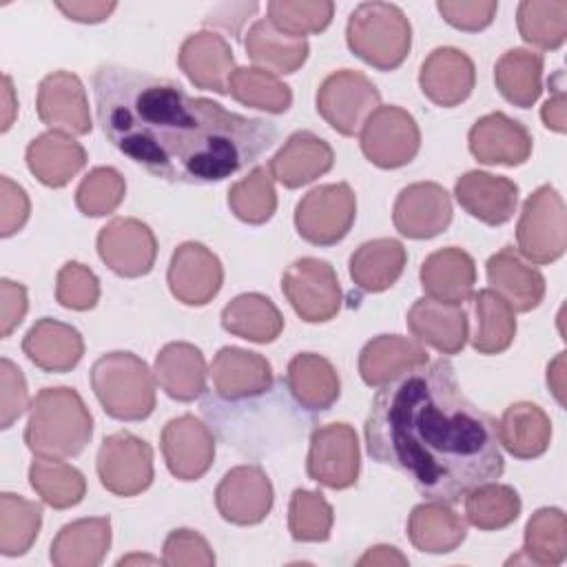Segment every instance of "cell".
I'll return each mask as SVG.
<instances>
[{
	"label": "cell",
	"instance_id": "1",
	"mask_svg": "<svg viewBox=\"0 0 567 567\" xmlns=\"http://www.w3.org/2000/svg\"><path fill=\"white\" fill-rule=\"evenodd\" d=\"M93 97L104 137L146 173L173 184L224 182L277 142V126L266 117L226 111L173 80L117 64L95 69Z\"/></svg>",
	"mask_w": 567,
	"mask_h": 567
},
{
	"label": "cell",
	"instance_id": "2",
	"mask_svg": "<svg viewBox=\"0 0 567 567\" xmlns=\"http://www.w3.org/2000/svg\"><path fill=\"white\" fill-rule=\"evenodd\" d=\"M363 436L372 461L447 505L505 470L498 421L463 394L452 361L443 357L381 385Z\"/></svg>",
	"mask_w": 567,
	"mask_h": 567
},
{
	"label": "cell",
	"instance_id": "3",
	"mask_svg": "<svg viewBox=\"0 0 567 567\" xmlns=\"http://www.w3.org/2000/svg\"><path fill=\"white\" fill-rule=\"evenodd\" d=\"M93 436V416L73 388H42L29 405L24 443L35 456L73 458Z\"/></svg>",
	"mask_w": 567,
	"mask_h": 567
},
{
	"label": "cell",
	"instance_id": "4",
	"mask_svg": "<svg viewBox=\"0 0 567 567\" xmlns=\"http://www.w3.org/2000/svg\"><path fill=\"white\" fill-rule=\"evenodd\" d=\"M102 410L117 421H144L155 410V377L133 352L102 354L89 372Z\"/></svg>",
	"mask_w": 567,
	"mask_h": 567
},
{
	"label": "cell",
	"instance_id": "5",
	"mask_svg": "<svg viewBox=\"0 0 567 567\" xmlns=\"http://www.w3.org/2000/svg\"><path fill=\"white\" fill-rule=\"evenodd\" d=\"M346 42L372 69L394 71L410 53L412 27L396 4L363 2L348 18Z\"/></svg>",
	"mask_w": 567,
	"mask_h": 567
},
{
	"label": "cell",
	"instance_id": "6",
	"mask_svg": "<svg viewBox=\"0 0 567 567\" xmlns=\"http://www.w3.org/2000/svg\"><path fill=\"white\" fill-rule=\"evenodd\" d=\"M518 255L532 264H551L567 248V210L560 193L543 184L523 204L516 224Z\"/></svg>",
	"mask_w": 567,
	"mask_h": 567
},
{
	"label": "cell",
	"instance_id": "7",
	"mask_svg": "<svg viewBox=\"0 0 567 567\" xmlns=\"http://www.w3.org/2000/svg\"><path fill=\"white\" fill-rule=\"evenodd\" d=\"M357 219V197L346 182L321 184L306 193L295 208V228L312 246H334Z\"/></svg>",
	"mask_w": 567,
	"mask_h": 567
},
{
	"label": "cell",
	"instance_id": "8",
	"mask_svg": "<svg viewBox=\"0 0 567 567\" xmlns=\"http://www.w3.org/2000/svg\"><path fill=\"white\" fill-rule=\"evenodd\" d=\"M381 106V93L372 80L354 69L330 73L317 91V113L339 135H359L363 122Z\"/></svg>",
	"mask_w": 567,
	"mask_h": 567
},
{
	"label": "cell",
	"instance_id": "9",
	"mask_svg": "<svg viewBox=\"0 0 567 567\" xmlns=\"http://www.w3.org/2000/svg\"><path fill=\"white\" fill-rule=\"evenodd\" d=\"M281 292L308 323L330 321L341 308V286L326 259L301 257L281 275Z\"/></svg>",
	"mask_w": 567,
	"mask_h": 567
},
{
	"label": "cell",
	"instance_id": "10",
	"mask_svg": "<svg viewBox=\"0 0 567 567\" xmlns=\"http://www.w3.org/2000/svg\"><path fill=\"white\" fill-rule=\"evenodd\" d=\"M95 470L111 494L137 496L153 483V447L131 432H113L97 450Z\"/></svg>",
	"mask_w": 567,
	"mask_h": 567
},
{
	"label": "cell",
	"instance_id": "11",
	"mask_svg": "<svg viewBox=\"0 0 567 567\" xmlns=\"http://www.w3.org/2000/svg\"><path fill=\"white\" fill-rule=\"evenodd\" d=\"M359 144L370 164L379 168H401L421 148L416 120L401 106H379L361 126Z\"/></svg>",
	"mask_w": 567,
	"mask_h": 567
},
{
	"label": "cell",
	"instance_id": "12",
	"mask_svg": "<svg viewBox=\"0 0 567 567\" xmlns=\"http://www.w3.org/2000/svg\"><path fill=\"white\" fill-rule=\"evenodd\" d=\"M308 476L323 487H352L361 470L359 439L348 423H328L310 434V450L306 461Z\"/></svg>",
	"mask_w": 567,
	"mask_h": 567
},
{
	"label": "cell",
	"instance_id": "13",
	"mask_svg": "<svg viewBox=\"0 0 567 567\" xmlns=\"http://www.w3.org/2000/svg\"><path fill=\"white\" fill-rule=\"evenodd\" d=\"M97 255L120 277H144L155 266L157 239L144 221L115 217L97 233Z\"/></svg>",
	"mask_w": 567,
	"mask_h": 567
},
{
	"label": "cell",
	"instance_id": "14",
	"mask_svg": "<svg viewBox=\"0 0 567 567\" xmlns=\"http://www.w3.org/2000/svg\"><path fill=\"white\" fill-rule=\"evenodd\" d=\"M217 399L228 403L252 401L275 385L272 365L266 357L237 346H224L208 370Z\"/></svg>",
	"mask_w": 567,
	"mask_h": 567
},
{
	"label": "cell",
	"instance_id": "15",
	"mask_svg": "<svg viewBox=\"0 0 567 567\" xmlns=\"http://www.w3.org/2000/svg\"><path fill=\"white\" fill-rule=\"evenodd\" d=\"M275 492L259 465H237L224 474L215 489L219 516L233 525H257L272 509Z\"/></svg>",
	"mask_w": 567,
	"mask_h": 567
},
{
	"label": "cell",
	"instance_id": "16",
	"mask_svg": "<svg viewBox=\"0 0 567 567\" xmlns=\"http://www.w3.org/2000/svg\"><path fill=\"white\" fill-rule=\"evenodd\" d=\"M166 281L177 301L206 306L221 290L224 268L210 248L199 241H184L171 257Z\"/></svg>",
	"mask_w": 567,
	"mask_h": 567
},
{
	"label": "cell",
	"instance_id": "17",
	"mask_svg": "<svg viewBox=\"0 0 567 567\" xmlns=\"http://www.w3.org/2000/svg\"><path fill=\"white\" fill-rule=\"evenodd\" d=\"M159 445L168 472L179 481L202 478L215 461V436L193 414L171 419L162 430Z\"/></svg>",
	"mask_w": 567,
	"mask_h": 567
},
{
	"label": "cell",
	"instance_id": "18",
	"mask_svg": "<svg viewBox=\"0 0 567 567\" xmlns=\"http://www.w3.org/2000/svg\"><path fill=\"white\" fill-rule=\"evenodd\" d=\"M35 109L40 122L51 131L86 135L93 128L84 84L71 71H53L40 82Z\"/></svg>",
	"mask_w": 567,
	"mask_h": 567
},
{
	"label": "cell",
	"instance_id": "19",
	"mask_svg": "<svg viewBox=\"0 0 567 567\" xmlns=\"http://www.w3.org/2000/svg\"><path fill=\"white\" fill-rule=\"evenodd\" d=\"M392 221L403 237L432 239L452 221L450 193L436 182L410 184L396 195Z\"/></svg>",
	"mask_w": 567,
	"mask_h": 567
},
{
	"label": "cell",
	"instance_id": "20",
	"mask_svg": "<svg viewBox=\"0 0 567 567\" xmlns=\"http://www.w3.org/2000/svg\"><path fill=\"white\" fill-rule=\"evenodd\" d=\"M470 153L481 164L520 166L532 155V133L518 120L507 117L501 111L478 117L467 135Z\"/></svg>",
	"mask_w": 567,
	"mask_h": 567
},
{
	"label": "cell",
	"instance_id": "21",
	"mask_svg": "<svg viewBox=\"0 0 567 567\" xmlns=\"http://www.w3.org/2000/svg\"><path fill=\"white\" fill-rule=\"evenodd\" d=\"M476 84V69L467 53L454 47L434 49L421 64L419 86L423 95L443 109L465 102Z\"/></svg>",
	"mask_w": 567,
	"mask_h": 567
},
{
	"label": "cell",
	"instance_id": "22",
	"mask_svg": "<svg viewBox=\"0 0 567 567\" xmlns=\"http://www.w3.org/2000/svg\"><path fill=\"white\" fill-rule=\"evenodd\" d=\"M177 64L197 89L219 95H228V80L237 69L230 44L215 31L190 33L179 47Z\"/></svg>",
	"mask_w": 567,
	"mask_h": 567
},
{
	"label": "cell",
	"instance_id": "23",
	"mask_svg": "<svg viewBox=\"0 0 567 567\" xmlns=\"http://www.w3.org/2000/svg\"><path fill=\"white\" fill-rule=\"evenodd\" d=\"M454 197L474 219L487 226H501L516 213L518 186L503 175L467 171L456 179Z\"/></svg>",
	"mask_w": 567,
	"mask_h": 567
},
{
	"label": "cell",
	"instance_id": "24",
	"mask_svg": "<svg viewBox=\"0 0 567 567\" xmlns=\"http://www.w3.org/2000/svg\"><path fill=\"white\" fill-rule=\"evenodd\" d=\"M334 164L332 146L312 131H295L268 162L272 179L286 188H301L326 175Z\"/></svg>",
	"mask_w": 567,
	"mask_h": 567
},
{
	"label": "cell",
	"instance_id": "25",
	"mask_svg": "<svg viewBox=\"0 0 567 567\" xmlns=\"http://www.w3.org/2000/svg\"><path fill=\"white\" fill-rule=\"evenodd\" d=\"M405 323L419 343L432 346L441 354H456L470 337L467 312L461 306L421 297L408 310Z\"/></svg>",
	"mask_w": 567,
	"mask_h": 567
},
{
	"label": "cell",
	"instance_id": "26",
	"mask_svg": "<svg viewBox=\"0 0 567 567\" xmlns=\"http://www.w3.org/2000/svg\"><path fill=\"white\" fill-rule=\"evenodd\" d=\"M487 281L514 312H529L540 306L545 297V277L538 268L529 266L514 246L494 252L485 264Z\"/></svg>",
	"mask_w": 567,
	"mask_h": 567
},
{
	"label": "cell",
	"instance_id": "27",
	"mask_svg": "<svg viewBox=\"0 0 567 567\" xmlns=\"http://www.w3.org/2000/svg\"><path fill=\"white\" fill-rule=\"evenodd\" d=\"M419 279L430 299L461 306L474 295L476 264L463 248L447 246L425 257Z\"/></svg>",
	"mask_w": 567,
	"mask_h": 567
},
{
	"label": "cell",
	"instance_id": "28",
	"mask_svg": "<svg viewBox=\"0 0 567 567\" xmlns=\"http://www.w3.org/2000/svg\"><path fill=\"white\" fill-rule=\"evenodd\" d=\"M22 352L44 372H69L84 354V339L71 323L42 317L24 334Z\"/></svg>",
	"mask_w": 567,
	"mask_h": 567
},
{
	"label": "cell",
	"instance_id": "29",
	"mask_svg": "<svg viewBox=\"0 0 567 567\" xmlns=\"http://www.w3.org/2000/svg\"><path fill=\"white\" fill-rule=\"evenodd\" d=\"M427 363L425 348L401 334H379L359 354V374L365 385L381 388L396 377Z\"/></svg>",
	"mask_w": 567,
	"mask_h": 567
},
{
	"label": "cell",
	"instance_id": "30",
	"mask_svg": "<svg viewBox=\"0 0 567 567\" xmlns=\"http://www.w3.org/2000/svg\"><path fill=\"white\" fill-rule=\"evenodd\" d=\"M24 157L31 175L49 188L66 186L86 164L84 146L60 131H47L31 140Z\"/></svg>",
	"mask_w": 567,
	"mask_h": 567
},
{
	"label": "cell",
	"instance_id": "31",
	"mask_svg": "<svg viewBox=\"0 0 567 567\" xmlns=\"http://www.w3.org/2000/svg\"><path fill=\"white\" fill-rule=\"evenodd\" d=\"M286 388L308 412H328L341 394L334 365L315 352H299L288 361Z\"/></svg>",
	"mask_w": 567,
	"mask_h": 567
},
{
	"label": "cell",
	"instance_id": "32",
	"mask_svg": "<svg viewBox=\"0 0 567 567\" xmlns=\"http://www.w3.org/2000/svg\"><path fill=\"white\" fill-rule=\"evenodd\" d=\"M155 381L175 401L190 403L206 390V361L197 346L186 341L166 343L155 357Z\"/></svg>",
	"mask_w": 567,
	"mask_h": 567
},
{
	"label": "cell",
	"instance_id": "33",
	"mask_svg": "<svg viewBox=\"0 0 567 567\" xmlns=\"http://www.w3.org/2000/svg\"><path fill=\"white\" fill-rule=\"evenodd\" d=\"M111 547V518H80L66 523L51 543L55 567H97Z\"/></svg>",
	"mask_w": 567,
	"mask_h": 567
},
{
	"label": "cell",
	"instance_id": "34",
	"mask_svg": "<svg viewBox=\"0 0 567 567\" xmlns=\"http://www.w3.org/2000/svg\"><path fill=\"white\" fill-rule=\"evenodd\" d=\"M498 441L520 461L538 458L549 447L551 421L540 405L532 401H516L505 408L498 421Z\"/></svg>",
	"mask_w": 567,
	"mask_h": 567
},
{
	"label": "cell",
	"instance_id": "35",
	"mask_svg": "<svg viewBox=\"0 0 567 567\" xmlns=\"http://www.w3.org/2000/svg\"><path fill=\"white\" fill-rule=\"evenodd\" d=\"M246 55L255 62L257 69L268 71L272 75H288L303 66L308 60L310 47L306 38H292L277 27L270 24V20H255L246 33L244 40Z\"/></svg>",
	"mask_w": 567,
	"mask_h": 567
},
{
	"label": "cell",
	"instance_id": "36",
	"mask_svg": "<svg viewBox=\"0 0 567 567\" xmlns=\"http://www.w3.org/2000/svg\"><path fill=\"white\" fill-rule=\"evenodd\" d=\"M465 536V520L447 503H421L408 516V538L423 554L454 551Z\"/></svg>",
	"mask_w": 567,
	"mask_h": 567
},
{
	"label": "cell",
	"instance_id": "37",
	"mask_svg": "<svg viewBox=\"0 0 567 567\" xmlns=\"http://www.w3.org/2000/svg\"><path fill=\"white\" fill-rule=\"evenodd\" d=\"M408 264L399 239L379 237L361 244L350 257V277L363 292H383L396 284Z\"/></svg>",
	"mask_w": 567,
	"mask_h": 567
},
{
	"label": "cell",
	"instance_id": "38",
	"mask_svg": "<svg viewBox=\"0 0 567 567\" xmlns=\"http://www.w3.org/2000/svg\"><path fill=\"white\" fill-rule=\"evenodd\" d=\"M543 53L532 49H509L494 64L498 93L518 109H529L543 93Z\"/></svg>",
	"mask_w": 567,
	"mask_h": 567
},
{
	"label": "cell",
	"instance_id": "39",
	"mask_svg": "<svg viewBox=\"0 0 567 567\" xmlns=\"http://www.w3.org/2000/svg\"><path fill=\"white\" fill-rule=\"evenodd\" d=\"M221 328L252 343H270L281 334L284 317L266 295L244 292L224 306Z\"/></svg>",
	"mask_w": 567,
	"mask_h": 567
},
{
	"label": "cell",
	"instance_id": "40",
	"mask_svg": "<svg viewBox=\"0 0 567 567\" xmlns=\"http://www.w3.org/2000/svg\"><path fill=\"white\" fill-rule=\"evenodd\" d=\"M567 556V518L558 507L536 509L525 525V543L518 556L507 563H532L540 567H556Z\"/></svg>",
	"mask_w": 567,
	"mask_h": 567
},
{
	"label": "cell",
	"instance_id": "41",
	"mask_svg": "<svg viewBox=\"0 0 567 567\" xmlns=\"http://www.w3.org/2000/svg\"><path fill=\"white\" fill-rule=\"evenodd\" d=\"M472 306L476 317V328L470 337L472 348L481 354L505 352L516 337V317L512 306L492 288L478 290Z\"/></svg>",
	"mask_w": 567,
	"mask_h": 567
},
{
	"label": "cell",
	"instance_id": "42",
	"mask_svg": "<svg viewBox=\"0 0 567 567\" xmlns=\"http://www.w3.org/2000/svg\"><path fill=\"white\" fill-rule=\"evenodd\" d=\"M29 483L35 494L53 509H69L86 494L84 474L62 458L35 456L29 465Z\"/></svg>",
	"mask_w": 567,
	"mask_h": 567
},
{
	"label": "cell",
	"instance_id": "43",
	"mask_svg": "<svg viewBox=\"0 0 567 567\" xmlns=\"http://www.w3.org/2000/svg\"><path fill=\"white\" fill-rule=\"evenodd\" d=\"M228 93L239 104L272 115L286 113L292 104L290 86L257 66H237L228 80Z\"/></svg>",
	"mask_w": 567,
	"mask_h": 567
},
{
	"label": "cell",
	"instance_id": "44",
	"mask_svg": "<svg viewBox=\"0 0 567 567\" xmlns=\"http://www.w3.org/2000/svg\"><path fill=\"white\" fill-rule=\"evenodd\" d=\"M42 507L24 496L0 494V554L7 558L22 556L40 534Z\"/></svg>",
	"mask_w": 567,
	"mask_h": 567
},
{
	"label": "cell",
	"instance_id": "45",
	"mask_svg": "<svg viewBox=\"0 0 567 567\" xmlns=\"http://www.w3.org/2000/svg\"><path fill=\"white\" fill-rule=\"evenodd\" d=\"M520 514V496L512 485L483 483L465 494V518L470 525L494 532L512 525Z\"/></svg>",
	"mask_w": 567,
	"mask_h": 567
},
{
	"label": "cell",
	"instance_id": "46",
	"mask_svg": "<svg viewBox=\"0 0 567 567\" xmlns=\"http://www.w3.org/2000/svg\"><path fill=\"white\" fill-rule=\"evenodd\" d=\"M518 33L538 49H558L567 38L565 0H523L516 9Z\"/></svg>",
	"mask_w": 567,
	"mask_h": 567
},
{
	"label": "cell",
	"instance_id": "47",
	"mask_svg": "<svg viewBox=\"0 0 567 567\" xmlns=\"http://www.w3.org/2000/svg\"><path fill=\"white\" fill-rule=\"evenodd\" d=\"M228 208L246 224H266L277 210V193L272 175L266 166H255L246 177L228 188Z\"/></svg>",
	"mask_w": 567,
	"mask_h": 567
},
{
	"label": "cell",
	"instance_id": "48",
	"mask_svg": "<svg viewBox=\"0 0 567 567\" xmlns=\"http://www.w3.org/2000/svg\"><path fill=\"white\" fill-rule=\"evenodd\" d=\"M334 523L332 505L321 492L295 489L288 505V529L297 543H323Z\"/></svg>",
	"mask_w": 567,
	"mask_h": 567
},
{
	"label": "cell",
	"instance_id": "49",
	"mask_svg": "<svg viewBox=\"0 0 567 567\" xmlns=\"http://www.w3.org/2000/svg\"><path fill=\"white\" fill-rule=\"evenodd\" d=\"M266 9L270 24L292 38L326 31L334 16L330 0H272Z\"/></svg>",
	"mask_w": 567,
	"mask_h": 567
},
{
	"label": "cell",
	"instance_id": "50",
	"mask_svg": "<svg viewBox=\"0 0 567 567\" xmlns=\"http://www.w3.org/2000/svg\"><path fill=\"white\" fill-rule=\"evenodd\" d=\"M126 195V182L120 171L97 166L86 173L75 190V206L86 217L111 215Z\"/></svg>",
	"mask_w": 567,
	"mask_h": 567
},
{
	"label": "cell",
	"instance_id": "51",
	"mask_svg": "<svg viewBox=\"0 0 567 567\" xmlns=\"http://www.w3.org/2000/svg\"><path fill=\"white\" fill-rule=\"evenodd\" d=\"M55 299L62 308L78 312L95 308L100 299V281L95 272L80 261H66L55 277Z\"/></svg>",
	"mask_w": 567,
	"mask_h": 567
},
{
	"label": "cell",
	"instance_id": "52",
	"mask_svg": "<svg viewBox=\"0 0 567 567\" xmlns=\"http://www.w3.org/2000/svg\"><path fill=\"white\" fill-rule=\"evenodd\" d=\"M164 556L162 563L168 567H182V565H199L210 567L215 565V554L208 545V540L197 534L195 529H173L164 540Z\"/></svg>",
	"mask_w": 567,
	"mask_h": 567
},
{
	"label": "cell",
	"instance_id": "53",
	"mask_svg": "<svg viewBox=\"0 0 567 567\" xmlns=\"http://www.w3.org/2000/svg\"><path fill=\"white\" fill-rule=\"evenodd\" d=\"M29 408V390L22 370L7 357L0 361V427L9 430Z\"/></svg>",
	"mask_w": 567,
	"mask_h": 567
},
{
	"label": "cell",
	"instance_id": "54",
	"mask_svg": "<svg viewBox=\"0 0 567 567\" xmlns=\"http://www.w3.org/2000/svg\"><path fill=\"white\" fill-rule=\"evenodd\" d=\"M436 9L450 27L474 33L492 24L498 11V2L496 0H439Z\"/></svg>",
	"mask_w": 567,
	"mask_h": 567
},
{
	"label": "cell",
	"instance_id": "55",
	"mask_svg": "<svg viewBox=\"0 0 567 567\" xmlns=\"http://www.w3.org/2000/svg\"><path fill=\"white\" fill-rule=\"evenodd\" d=\"M31 204L20 184L9 179L7 175L0 177V235L11 237L16 235L29 219Z\"/></svg>",
	"mask_w": 567,
	"mask_h": 567
},
{
	"label": "cell",
	"instance_id": "56",
	"mask_svg": "<svg viewBox=\"0 0 567 567\" xmlns=\"http://www.w3.org/2000/svg\"><path fill=\"white\" fill-rule=\"evenodd\" d=\"M29 308L27 288L11 279L0 281V334L7 339L24 319Z\"/></svg>",
	"mask_w": 567,
	"mask_h": 567
},
{
	"label": "cell",
	"instance_id": "57",
	"mask_svg": "<svg viewBox=\"0 0 567 567\" xmlns=\"http://www.w3.org/2000/svg\"><path fill=\"white\" fill-rule=\"evenodd\" d=\"M69 20H75V22H82V24H95V22H102L106 20L113 11H115V2H86V0H80V2H58L55 4Z\"/></svg>",
	"mask_w": 567,
	"mask_h": 567
},
{
	"label": "cell",
	"instance_id": "58",
	"mask_svg": "<svg viewBox=\"0 0 567 567\" xmlns=\"http://www.w3.org/2000/svg\"><path fill=\"white\" fill-rule=\"evenodd\" d=\"M540 120L547 128L556 131V133H565L567 131V109H565V95H563V86H554V95L543 104L540 109Z\"/></svg>",
	"mask_w": 567,
	"mask_h": 567
},
{
	"label": "cell",
	"instance_id": "59",
	"mask_svg": "<svg viewBox=\"0 0 567 567\" xmlns=\"http://www.w3.org/2000/svg\"><path fill=\"white\" fill-rule=\"evenodd\" d=\"M357 565H408V558L392 545H374L357 560Z\"/></svg>",
	"mask_w": 567,
	"mask_h": 567
},
{
	"label": "cell",
	"instance_id": "60",
	"mask_svg": "<svg viewBox=\"0 0 567 567\" xmlns=\"http://www.w3.org/2000/svg\"><path fill=\"white\" fill-rule=\"evenodd\" d=\"M547 385L556 401L565 405V352H558L556 359L547 365Z\"/></svg>",
	"mask_w": 567,
	"mask_h": 567
},
{
	"label": "cell",
	"instance_id": "61",
	"mask_svg": "<svg viewBox=\"0 0 567 567\" xmlns=\"http://www.w3.org/2000/svg\"><path fill=\"white\" fill-rule=\"evenodd\" d=\"M4 120H2V131H7L13 122V113H16V106L18 102H13V86H11V78L4 75Z\"/></svg>",
	"mask_w": 567,
	"mask_h": 567
},
{
	"label": "cell",
	"instance_id": "62",
	"mask_svg": "<svg viewBox=\"0 0 567 567\" xmlns=\"http://www.w3.org/2000/svg\"><path fill=\"white\" fill-rule=\"evenodd\" d=\"M128 563H159V560L148 558V556H126V558L117 560V565H128Z\"/></svg>",
	"mask_w": 567,
	"mask_h": 567
}]
</instances>
